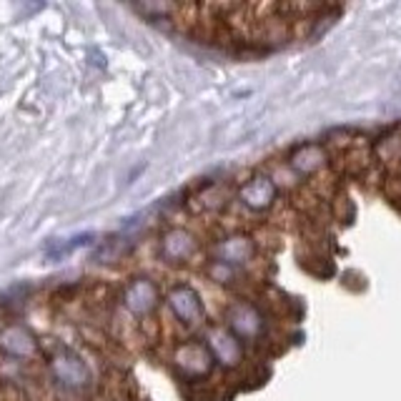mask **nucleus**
<instances>
[{
  "label": "nucleus",
  "mask_w": 401,
  "mask_h": 401,
  "mask_svg": "<svg viewBox=\"0 0 401 401\" xmlns=\"http://www.w3.org/2000/svg\"><path fill=\"white\" fill-rule=\"evenodd\" d=\"M226 319L228 326H231V334H236L241 339H256L264 331V316H261V311L254 304H246V301L233 304L226 311Z\"/></svg>",
  "instance_id": "obj_6"
},
{
  "label": "nucleus",
  "mask_w": 401,
  "mask_h": 401,
  "mask_svg": "<svg viewBox=\"0 0 401 401\" xmlns=\"http://www.w3.org/2000/svg\"><path fill=\"white\" fill-rule=\"evenodd\" d=\"M196 254V239L183 228H174L163 236L161 241V256L169 264H183Z\"/></svg>",
  "instance_id": "obj_7"
},
{
  "label": "nucleus",
  "mask_w": 401,
  "mask_h": 401,
  "mask_svg": "<svg viewBox=\"0 0 401 401\" xmlns=\"http://www.w3.org/2000/svg\"><path fill=\"white\" fill-rule=\"evenodd\" d=\"M273 198H276V186H273L271 179H266V176L249 181L244 186V191H241V200H244V206L251 208V211H264V208L271 206Z\"/></svg>",
  "instance_id": "obj_9"
},
{
  "label": "nucleus",
  "mask_w": 401,
  "mask_h": 401,
  "mask_svg": "<svg viewBox=\"0 0 401 401\" xmlns=\"http://www.w3.org/2000/svg\"><path fill=\"white\" fill-rule=\"evenodd\" d=\"M169 306L176 314V319L186 326H193L203 319V304H200V296L186 283H179L169 291Z\"/></svg>",
  "instance_id": "obj_4"
},
{
  "label": "nucleus",
  "mask_w": 401,
  "mask_h": 401,
  "mask_svg": "<svg viewBox=\"0 0 401 401\" xmlns=\"http://www.w3.org/2000/svg\"><path fill=\"white\" fill-rule=\"evenodd\" d=\"M91 241H93V233H78V236H71V239H53L43 246V256L45 261H63L76 249L88 246Z\"/></svg>",
  "instance_id": "obj_11"
},
{
  "label": "nucleus",
  "mask_w": 401,
  "mask_h": 401,
  "mask_svg": "<svg viewBox=\"0 0 401 401\" xmlns=\"http://www.w3.org/2000/svg\"><path fill=\"white\" fill-rule=\"evenodd\" d=\"M216 254H218L216 261H223L228 266L246 264L254 256V241L246 239V236H233V239H226L218 244Z\"/></svg>",
  "instance_id": "obj_10"
},
{
  "label": "nucleus",
  "mask_w": 401,
  "mask_h": 401,
  "mask_svg": "<svg viewBox=\"0 0 401 401\" xmlns=\"http://www.w3.org/2000/svg\"><path fill=\"white\" fill-rule=\"evenodd\" d=\"M38 351V339L33 337L30 329L21 324L0 329V354H6L11 358H35Z\"/></svg>",
  "instance_id": "obj_2"
},
{
  "label": "nucleus",
  "mask_w": 401,
  "mask_h": 401,
  "mask_svg": "<svg viewBox=\"0 0 401 401\" xmlns=\"http://www.w3.org/2000/svg\"><path fill=\"white\" fill-rule=\"evenodd\" d=\"M213 354L203 344H183L176 351V366L186 379H203L211 371Z\"/></svg>",
  "instance_id": "obj_3"
},
{
  "label": "nucleus",
  "mask_w": 401,
  "mask_h": 401,
  "mask_svg": "<svg viewBox=\"0 0 401 401\" xmlns=\"http://www.w3.org/2000/svg\"><path fill=\"white\" fill-rule=\"evenodd\" d=\"M123 304L136 316L151 314L158 306V286L151 278H133L123 291Z\"/></svg>",
  "instance_id": "obj_5"
},
{
  "label": "nucleus",
  "mask_w": 401,
  "mask_h": 401,
  "mask_svg": "<svg viewBox=\"0 0 401 401\" xmlns=\"http://www.w3.org/2000/svg\"><path fill=\"white\" fill-rule=\"evenodd\" d=\"M50 369L58 384H63L65 389H83L91 381V371H88L86 361L73 351H60L50 361Z\"/></svg>",
  "instance_id": "obj_1"
},
{
  "label": "nucleus",
  "mask_w": 401,
  "mask_h": 401,
  "mask_svg": "<svg viewBox=\"0 0 401 401\" xmlns=\"http://www.w3.org/2000/svg\"><path fill=\"white\" fill-rule=\"evenodd\" d=\"M208 349L226 366H236L241 361V356H244L241 341L236 339V334H231L226 329H211V334H208Z\"/></svg>",
  "instance_id": "obj_8"
}]
</instances>
